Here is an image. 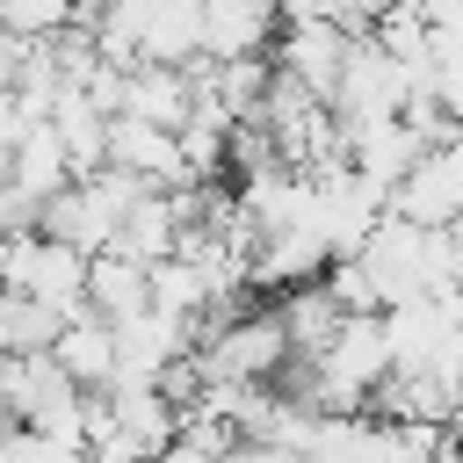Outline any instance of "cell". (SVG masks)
<instances>
[{"label":"cell","mask_w":463,"mask_h":463,"mask_svg":"<svg viewBox=\"0 0 463 463\" xmlns=\"http://www.w3.org/2000/svg\"><path fill=\"white\" fill-rule=\"evenodd\" d=\"M354 29L347 22H311V29H282L275 43V72H289L297 87H311L318 101H340L347 87V65H354Z\"/></svg>","instance_id":"cell-2"},{"label":"cell","mask_w":463,"mask_h":463,"mask_svg":"<svg viewBox=\"0 0 463 463\" xmlns=\"http://www.w3.org/2000/svg\"><path fill=\"white\" fill-rule=\"evenodd\" d=\"M58 362H65V376H72L80 391H116L123 340H116V326H109V318L80 311V318L65 326V340H58Z\"/></svg>","instance_id":"cell-5"},{"label":"cell","mask_w":463,"mask_h":463,"mask_svg":"<svg viewBox=\"0 0 463 463\" xmlns=\"http://www.w3.org/2000/svg\"><path fill=\"white\" fill-rule=\"evenodd\" d=\"M391 217L427 224V232L463 224V137H456V145H434V152L405 174V188L391 195Z\"/></svg>","instance_id":"cell-3"},{"label":"cell","mask_w":463,"mask_h":463,"mask_svg":"<svg viewBox=\"0 0 463 463\" xmlns=\"http://www.w3.org/2000/svg\"><path fill=\"white\" fill-rule=\"evenodd\" d=\"M65 311H51V304H36V297H7L0 304V340H7V354H58V340H65Z\"/></svg>","instance_id":"cell-6"},{"label":"cell","mask_w":463,"mask_h":463,"mask_svg":"<svg viewBox=\"0 0 463 463\" xmlns=\"http://www.w3.org/2000/svg\"><path fill=\"white\" fill-rule=\"evenodd\" d=\"M282 29H311V22H347V0H275Z\"/></svg>","instance_id":"cell-7"},{"label":"cell","mask_w":463,"mask_h":463,"mask_svg":"<svg viewBox=\"0 0 463 463\" xmlns=\"http://www.w3.org/2000/svg\"><path fill=\"white\" fill-rule=\"evenodd\" d=\"M87 282H94V253L43 239V232H14L7 239V297H36L65 318L87 311Z\"/></svg>","instance_id":"cell-1"},{"label":"cell","mask_w":463,"mask_h":463,"mask_svg":"<svg viewBox=\"0 0 463 463\" xmlns=\"http://www.w3.org/2000/svg\"><path fill=\"white\" fill-rule=\"evenodd\" d=\"M87 311L109 318L116 333L137 326V318H152V268L130 260V253H101L94 260V282H87Z\"/></svg>","instance_id":"cell-4"}]
</instances>
